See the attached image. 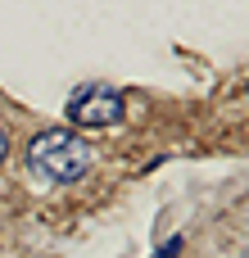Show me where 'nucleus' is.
Wrapping results in <instances>:
<instances>
[{
    "mask_svg": "<svg viewBox=\"0 0 249 258\" xmlns=\"http://www.w3.org/2000/svg\"><path fill=\"white\" fill-rule=\"evenodd\" d=\"M27 163H32L41 177H50V181H59V186H73V181L86 177V168H91V150H86L73 132L50 127V132L32 136V145H27Z\"/></svg>",
    "mask_w": 249,
    "mask_h": 258,
    "instance_id": "1",
    "label": "nucleus"
},
{
    "mask_svg": "<svg viewBox=\"0 0 249 258\" xmlns=\"http://www.w3.org/2000/svg\"><path fill=\"white\" fill-rule=\"evenodd\" d=\"M68 118H73L77 127H109V122L122 118V95H118L113 86H104V82H91V86L73 91Z\"/></svg>",
    "mask_w": 249,
    "mask_h": 258,
    "instance_id": "2",
    "label": "nucleus"
},
{
    "mask_svg": "<svg viewBox=\"0 0 249 258\" xmlns=\"http://www.w3.org/2000/svg\"><path fill=\"white\" fill-rule=\"evenodd\" d=\"M177 254H181V240H168V245H163L154 258H177Z\"/></svg>",
    "mask_w": 249,
    "mask_h": 258,
    "instance_id": "3",
    "label": "nucleus"
},
{
    "mask_svg": "<svg viewBox=\"0 0 249 258\" xmlns=\"http://www.w3.org/2000/svg\"><path fill=\"white\" fill-rule=\"evenodd\" d=\"M5 154H9V141H5V132H0V163H5Z\"/></svg>",
    "mask_w": 249,
    "mask_h": 258,
    "instance_id": "4",
    "label": "nucleus"
},
{
    "mask_svg": "<svg viewBox=\"0 0 249 258\" xmlns=\"http://www.w3.org/2000/svg\"><path fill=\"white\" fill-rule=\"evenodd\" d=\"M245 258H249V254H245Z\"/></svg>",
    "mask_w": 249,
    "mask_h": 258,
    "instance_id": "5",
    "label": "nucleus"
}]
</instances>
